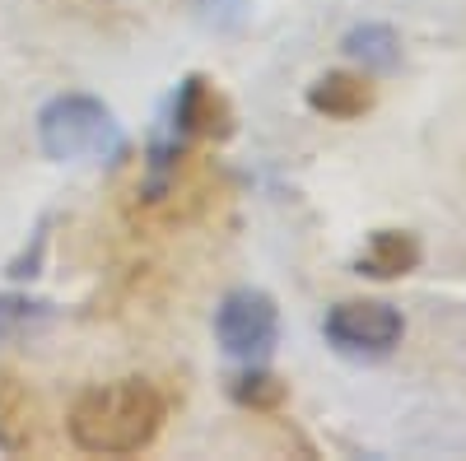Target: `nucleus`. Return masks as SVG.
<instances>
[{
    "label": "nucleus",
    "mask_w": 466,
    "mask_h": 461,
    "mask_svg": "<svg viewBox=\"0 0 466 461\" xmlns=\"http://www.w3.org/2000/svg\"><path fill=\"white\" fill-rule=\"evenodd\" d=\"M164 419H168L164 392L145 377H122L75 396L66 429L70 443L89 456H136L159 438Z\"/></svg>",
    "instance_id": "obj_1"
},
{
    "label": "nucleus",
    "mask_w": 466,
    "mask_h": 461,
    "mask_svg": "<svg viewBox=\"0 0 466 461\" xmlns=\"http://www.w3.org/2000/svg\"><path fill=\"white\" fill-rule=\"evenodd\" d=\"M37 145L56 164H89V159H116L127 149V135L103 98L56 94L37 112Z\"/></svg>",
    "instance_id": "obj_2"
},
{
    "label": "nucleus",
    "mask_w": 466,
    "mask_h": 461,
    "mask_svg": "<svg viewBox=\"0 0 466 461\" xmlns=\"http://www.w3.org/2000/svg\"><path fill=\"white\" fill-rule=\"evenodd\" d=\"M322 336H327V345L340 359L378 364V359H387L401 345L406 322H401L397 307L382 303V298H345V303H336L327 313Z\"/></svg>",
    "instance_id": "obj_3"
},
{
    "label": "nucleus",
    "mask_w": 466,
    "mask_h": 461,
    "mask_svg": "<svg viewBox=\"0 0 466 461\" xmlns=\"http://www.w3.org/2000/svg\"><path fill=\"white\" fill-rule=\"evenodd\" d=\"M215 340L224 345V355L261 364L280 345V307L266 289H233L215 307Z\"/></svg>",
    "instance_id": "obj_4"
},
{
    "label": "nucleus",
    "mask_w": 466,
    "mask_h": 461,
    "mask_svg": "<svg viewBox=\"0 0 466 461\" xmlns=\"http://www.w3.org/2000/svg\"><path fill=\"white\" fill-rule=\"evenodd\" d=\"M233 103L228 94L210 80V75H187L173 94V112H168V126H173V140H228L233 135Z\"/></svg>",
    "instance_id": "obj_5"
},
{
    "label": "nucleus",
    "mask_w": 466,
    "mask_h": 461,
    "mask_svg": "<svg viewBox=\"0 0 466 461\" xmlns=\"http://www.w3.org/2000/svg\"><path fill=\"white\" fill-rule=\"evenodd\" d=\"M37 447V396L28 382L10 368H0V452L28 456Z\"/></svg>",
    "instance_id": "obj_6"
},
{
    "label": "nucleus",
    "mask_w": 466,
    "mask_h": 461,
    "mask_svg": "<svg viewBox=\"0 0 466 461\" xmlns=\"http://www.w3.org/2000/svg\"><path fill=\"white\" fill-rule=\"evenodd\" d=\"M378 103V89L369 75H350V70H327L308 85V107L318 117H331V122H355Z\"/></svg>",
    "instance_id": "obj_7"
},
{
    "label": "nucleus",
    "mask_w": 466,
    "mask_h": 461,
    "mask_svg": "<svg viewBox=\"0 0 466 461\" xmlns=\"http://www.w3.org/2000/svg\"><path fill=\"white\" fill-rule=\"evenodd\" d=\"M424 247L410 228H378V234L364 243V252L355 256V271L369 280H401L420 266Z\"/></svg>",
    "instance_id": "obj_8"
},
{
    "label": "nucleus",
    "mask_w": 466,
    "mask_h": 461,
    "mask_svg": "<svg viewBox=\"0 0 466 461\" xmlns=\"http://www.w3.org/2000/svg\"><path fill=\"white\" fill-rule=\"evenodd\" d=\"M340 52L350 61H360L364 75H387L401 65V33L382 19H364L340 37Z\"/></svg>",
    "instance_id": "obj_9"
},
{
    "label": "nucleus",
    "mask_w": 466,
    "mask_h": 461,
    "mask_svg": "<svg viewBox=\"0 0 466 461\" xmlns=\"http://www.w3.org/2000/svg\"><path fill=\"white\" fill-rule=\"evenodd\" d=\"M228 396L238 401L243 410H257V415H276L285 401H289V382L266 373V368H248L228 382Z\"/></svg>",
    "instance_id": "obj_10"
},
{
    "label": "nucleus",
    "mask_w": 466,
    "mask_h": 461,
    "mask_svg": "<svg viewBox=\"0 0 466 461\" xmlns=\"http://www.w3.org/2000/svg\"><path fill=\"white\" fill-rule=\"evenodd\" d=\"M52 322V303H37L24 294H0V345H15Z\"/></svg>",
    "instance_id": "obj_11"
},
{
    "label": "nucleus",
    "mask_w": 466,
    "mask_h": 461,
    "mask_svg": "<svg viewBox=\"0 0 466 461\" xmlns=\"http://www.w3.org/2000/svg\"><path fill=\"white\" fill-rule=\"evenodd\" d=\"M43 247H47V224L43 228H37V238H33V252H24L15 266H10V276L15 280H33L37 276V261H43Z\"/></svg>",
    "instance_id": "obj_12"
}]
</instances>
